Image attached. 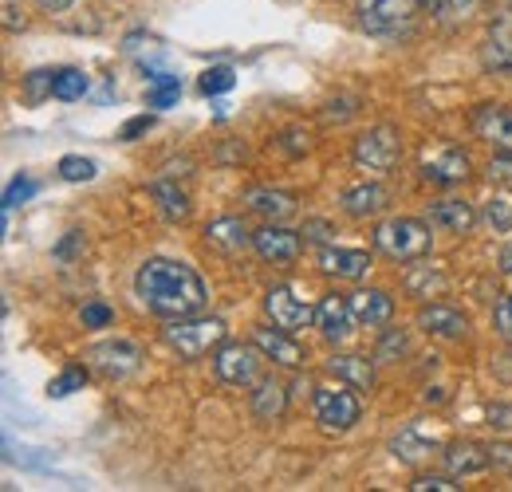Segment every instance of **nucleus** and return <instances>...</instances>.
Returning <instances> with one entry per match:
<instances>
[{
    "instance_id": "13",
    "label": "nucleus",
    "mask_w": 512,
    "mask_h": 492,
    "mask_svg": "<svg viewBox=\"0 0 512 492\" xmlns=\"http://www.w3.org/2000/svg\"><path fill=\"white\" fill-rule=\"evenodd\" d=\"M438 445H442V430H434V426H426V422H410L406 430L390 441V453H394L398 461H410V465H414V461L430 457Z\"/></svg>"
},
{
    "instance_id": "1",
    "label": "nucleus",
    "mask_w": 512,
    "mask_h": 492,
    "mask_svg": "<svg viewBox=\"0 0 512 492\" xmlns=\"http://www.w3.org/2000/svg\"><path fill=\"white\" fill-rule=\"evenodd\" d=\"M134 296L138 304L162 319H182L197 315L209 300L205 280L197 276L186 260H170V256H150L138 272H134Z\"/></svg>"
},
{
    "instance_id": "41",
    "label": "nucleus",
    "mask_w": 512,
    "mask_h": 492,
    "mask_svg": "<svg viewBox=\"0 0 512 492\" xmlns=\"http://www.w3.org/2000/svg\"><path fill=\"white\" fill-rule=\"evenodd\" d=\"M489 182H512V150H501V158L489 162Z\"/></svg>"
},
{
    "instance_id": "21",
    "label": "nucleus",
    "mask_w": 512,
    "mask_h": 492,
    "mask_svg": "<svg viewBox=\"0 0 512 492\" xmlns=\"http://www.w3.org/2000/svg\"><path fill=\"white\" fill-rule=\"evenodd\" d=\"M426 221L434 225V229H446V233H469L473 229V221H477V213L469 209V201H434L430 205V213H426Z\"/></svg>"
},
{
    "instance_id": "27",
    "label": "nucleus",
    "mask_w": 512,
    "mask_h": 492,
    "mask_svg": "<svg viewBox=\"0 0 512 492\" xmlns=\"http://www.w3.org/2000/svg\"><path fill=\"white\" fill-rule=\"evenodd\" d=\"M178 95H182V79H178V75H170V71H150V91H146V103H150V107L166 111V107L178 103Z\"/></svg>"
},
{
    "instance_id": "30",
    "label": "nucleus",
    "mask_w": 512,
    "mask_h": 492,
    "mask_svg": "<svg viewBox=\"0 0 512 492\" xmlns=\"http://www.w3.org/2000/svg\"><path fill=\"white\" fill-rule=\"evenodd\" d=\"M87 87H91V79H87L79 67H60V71H56V83H52V95L71 103V99H83Z\"/></svg>"
},
{
    "instance_id": "7",
    "label": "nucleus",
    "mask_w": 512,
    "mask_h": 492,
    "mask_svg": "<svg viewBox=\"0 0 512 492\" xmlns=\"http://www.w3.org/2000/svg\"><path fill=\"white\" fill-rule=\"evenodd\" d=\"M260 347H245V343H221L217 355H213V370L225 386H249L260 370Z\"/></svg>"
},
{
    "instance_id": "40",
    "label": "nucleus",
    "mask_w": 512,
    "mask_h": 492,
    "mask_svg": "<svg viewBox=\"0 0 512 492\" xmlns=\"http://www.w3.org/2000/svg\"><path fill=\"white\" fill-rule=\"evenodd\" d=\"M461 485H453L449 477H438V473H430V477H418L414 485H410V492H457Z\"/></svg>"
},
{
    "instance_id": "23",
    "label": "nucleus",
    "mask_w": 512,
    "mask_h": 492,
    "mask_svg": "<svg viewBox=\"0 0 512 492\" xmlns=\"http://www.w3.org/2000/svg\"><path fill=\"white\" fill-rule=\"evenodd\" d=\"M245 201H249V209H253V213L268 217V221H284V217H292V213H296L292 193H284V189H268V185L249 189V193H245Z\"/></svg>"
},
{
    "instance_id": "20",
    "label": "nucleus",
    "mask_w": 512,
    "mask_h": 492,
    "mask_svg": "<svg viewBox=\"0 0 512 492\" xmlns=\"http://www.w3.org/2000/svg\"><path fill=\"white\" fill-rule=\"evenodd\" d=\"M205 245L225 252V256H233V252H245V248L253 245V237H249V229H245L241 217H217L205 229Z\"/></svg>"
},
{
    "instance_id": "26",
    "label": "nucleus",
    "mask_w": 512,
    "mask_h": 492,
    "mask_svg": "<svg viewBox=\"0 0 512 492\" xmlns=\"http://www.w3.org/2000/svg\"><path fill=\"white\" fill-rule=\"evenodd\" d=\"M284 410H288V390L276 378H264L253 390V414L260 422H276Z\"/></svg>"
},
{
    "instance_id": "4",
    "label": "nucleus",
    "mask_w": 512,
    "mask_h": 492,
    "mask_svg": "<svg viewBox=\"0 0 512 492\" xmlns=\"http://www.w3.org/2000/svg\"><path fill=\"white\" fill-rule=\"evenodd\" d=\"M351 158H355V166L359 170H367V174H390L394 166H398V158H402V138H398V130L394 126H371L367 134H359L355 138V150H351Z\"/></svg>"
},
{
    "instance_id": "6",
    "label": "nucleus",
    "mask_w": 512,
    "mask_h": 492,
    "mask_svg": "<svg viewBox=\"0 0 512 492\" xmlns=\"http://www.w3.org/2000/svg\"><path fill=\"white\" fill-rule=\"evenodd\" d=\"M355 390V386H351ZM347 386H327V390H316V422H320L327 433H343L351 430L363 414V402L359 394H351Z\"/></svg>"
},
{
    "instance_id": "25",
    "label": "nucleus",
    "mask_w": 512,
    "mask_h": 492,
    "mask_svg": "<svg viewBox=\"0 0 512 492\" xmlns=\"http://www.w3.org/2000/svg\"><path fill=\"white\" fill-rule=\"evenodd\" d=\"M327 370H331L339 382L355 386V390H371V386H375V370H371V363H367L363 355H331V359H327Z\"/></svg>"
},
{
    "instance_id": "22",
    "label": "nucleus",
    "mask_w": 512,
    "mask_h": 492,
    "mask_svg": "<svg viewBox=\"0 0 512 492\" xmlns=\"http://www.w3.org/2000/svg\"><path fill=\"white\" fill-rule=\"evenodd\" d=\"M489 465H493V453L473 445V441H461V445L446 449V469L453 477H473V473H485Z\"/></svg>"
},
{
    "instance_id": "44",
    "label": "nucleus",
    "mask_w": 512,
    "mask_h": 492,
    "mask_svg": "<svg viewBox=\"0 0 512 492\" xmlns=\"http://www.w3.org/2000/svg\"><path fill=\"white\" fill-rule=\"evenodd\" d=\"M308 237L323 241V237H327V225H323V221H312V225H308Z\"/></svg>"
},
{
    "instance_id": "18",
    "label": "nucleus",
    "mask_w": 512,
    "mask_h": 492,
    "mask_svg": "<svg viewBox=\"0 0 512 492\" xmlns=\"http://www.w3.org/2000/svg\"><path fill=\"white\" fill-rule=\"evenodd\" d=\"M347 304L355 311L359 327H383V323H390V315H394V300L386 292H379V288H359V292L347 296Z\"/></svg>"
},
{
    "instance_id": "19",
    "label": "nucleus",
    "mask_w": 512,
    "mask_h": 492,
    "mask_svg": "<svg viewBox=\"0 0 512 492\" xmlns=\"http://www.w3.org/2000/svg\"><path fill=\"white\" fill-rule=\"evenodd\" d=\"M418 327L426 335H438V339H461L469 331V319H465V311L446 308V304H430V308L418 311Z\"/></svg>"
},
{
    "instance_id": "10",
    "label": "nucleus",
    "mask_w": 512,
    "mask_h": 492,
    "mask_svg": "<svg viewBox=\"0 0 512 492\" xmlns=\"http://www.w3.org/2000/svg\"><path fill=\"white\" fill-rule=\"evenodd\" d=\"M422 178L434 185H457L469 178V158L457 146H434L422 154Z\"/></svg>"
},
{
    "instance_id": "43",
    "label": "nucleus",
    "mask_w": 512,
    "mask_h": 492,
    "mask_svg": "<svg viewBox=\"0 0 512 492\" xmlns=\"http://www.w3.org/2000/svg\"><path fill=\"white\" fill-rule=\"evenodd\" d=\"M150 126H154V119H150V115H138V119H130V123L119 130V138H123V142H134V138H138V134H146Z\"/></svg>"
},
{
    "instance_id": "16",
    "label": "nucleus",
    "mask_w": 512,
    "mask_h": 492,
    "mask_svg": "<svg viewBox=\"0 0 512 492\" xmlns=\"http://www.w3.org/2000/svg\"><path fill=\"white\" fill-rule=\"evenodd\" d=\"M253 343L272 359V363H280V367H300L308 355H304V347L292 339V331H280V327H256Z\"/></svg>"
},
{
    "instance_id": "36",
    "label": "nucleus",
    "mask_w": 512,
    "mask_h": 492,
    "mask_svg": "<svg viewBox=\"0 0 512 492\" xmlns=\"http://www.w3.org/2000/svg\"><path fill=\"white\" fill-rule=\"evenodd\" d=\"M52 83H56V71H32L24 79V91H28V99H44V95H52Z\"/></svg>"
},
{
    "instance_id": "29",
    "label": "nucleus",
    "mask_w": 512,
    "mask_h": 492,
    "mask_svg": "<svg viewBox=\"0 0 512 492\" xmlns=\"http://www.w3.org/2000/svg\"><path fill=\"white\" fill-rule=\"evenodd\" d=\"M485 67L501 71V75H512V36L489 28V40H485Z\"/></svg>"
},
{
    "instance_id": "8",
    "label": "nucleus",
    "mask_w": 512,
    "mask_h": 492,
    "mask_svg": "<svg viewBox=\"0 0 512 492\" xmlns=\"http://www.w3.org/2000/svg\"><path fill=\"white\" fill-rule=\"evenodd\" d=\"M264 311H268L272 327H280V331H300V327L316 323V308H312V304H304L292 288H268V296H264Z\"/></svg>"
},
{
    "instance_id": "45",
    "label": "nucleus",
    "mask_w": 512,
    "mask_h": 492,
    "mask_svg": "<svg viewBox=\"0 0 512 492\" xmlns=\"http://www.w3.org/2000/svg\"><path fill=\"white\" fill-rule=\"evenodd\" d=\"M501 268H505V272H512V245L501 248Z\"/></svg>"
},
{
    "instance_id": "3",
    "label": "nucleus",
    "mask_w": 512,
    "mask_h": 492,
    "mask_svg": "<svg viewBox=\"0 0 512 492\" xmlns=\"http://www.w3.org/2000/svg\"><path fill=\"white\" fill-rule=\"evenodd\" d=\"M430 245H434L430 221H418V217H390L375 229V248L398 264H414L430 256Z\"/></svg>"
},
{
    "instance_id": "17",
    "label": "nucleus",
    "mask_w": 512,
    "mask_h": 492,
    "mask_svg": "<svg viewBox=\"0 0 512 492\" xmlns=\"http://www.w3.org/2000/svg\"><path fill=\"white\" fill-rule=\"evenodd\" d=\"M320 268L327 276H339V280H359L371 272V252L363 248H339V245H327L320 252Z\"/></svg>"
},
{
    "instance_id": "28",
    "label": "nucleus",
    "mask_w": 512,
    "mask_h": 492,
    "mask_svg": "<svg viewBox=\"0 0 512 492\" xmlns=\"http://www.w3.org/2000/svg\"><path fill=\"white\" fill-rule=\"evenodd\" d=\"M154 197H158L166 221H186L190 217V197H186V189H178L174 182H158L154 185Z\"/></svg>"
},
{
    "instance_id": "11",
    "label": "nucleus",
    "mask_w": 512,
    "mask_h": 492,
    "mask_svg": "<svg viewBox=\"0 0 512 492\" xmlns=\"http://www.w3.org/2000/svg\"><path fill=\"white\" fill-rule=\"evenodd\" d=\"M87 359L103 370L107 378H127V374H134L138 363H142V351H138V343H130V339H111V343L91 347Z\"/></svg>"
},
{
    "instance_id": "35",
    "label": "nucleus",
    "mask_w": 512,
    "mask_h": 492,
    "mask_svg": "<svg viewBox=\"0 0 512 492\" xmlns=\"http://www.w3.org/2000/svg\"><path fill=\"white\" fill-rule=\"evenodd\" d=\"M79 319H83V327H111L115 311L107 308V304H99V300H91V304H83Z\"/></svg>"
},
{
    "instance_id": "33",
    "label": "nucleus",
    "mask_w": 512,
    "mask_h": 492,
    "mask_svg": "<svg viewBox=\"0 0 512 492\" xmlns=\"http://www.w3.org/2000/svg\"><path fill=\"white\" fill-rule=\"evenodd\" d=\"M56 170H60L64 182H91V178H95V162L83 158V154H67V158H60Z\"/></svg>"
},
{
    "instance_id": "9",
    "label": "nucleus",
    "mask_w": 512,
    "mask_h": 492,
    "mask_svg": "<svg viewBox=\"0 0 512 492\" xmlns=\"http://www.w3.org/2000/svg\"><path fill=\"white\" fill-rule=\"evenodd\" d=\"M253 248L260 252V260H268V264H276V268H288V264H296L304 241H300V233H292V229L268 221L260 233H253Z\"/></svg>"
},
{
    "instance_id": "39",
    "label": "nucleus",
    "mask_w": 512,
    "mask_h": 492,
    "mask_svg": "<svg viewBox=\"0 0 512 492\" xmlns=\"http://www.w3.org/2000/svg\"><path fill=\"white\" fill-rule=\"evenodd\" d=\"M422 4H426L430 12H438V16H453V12L461 16V12H469V8H477L481 0H422Z\"/></svg>"
},
{
    "instance_id": "24",
    "label": "nucleus",
    "mask_w": 512,
    "mask_h": 492,
    "mask_svg": "<svg viewBox=\"0 0 512 492\" xmlns=\"http://www.w3.org/2000/svg\"><path fill=\"white\" fill-rule=\"evenodd\" d=\"M449 288V276L438 268V264H414L406 272V292L414 300H430V296H446Z\"/></svg>"
},
{
    "instance_id": "31",
    "label": "nucleus",
    "mask_w": 512,
    "mask_h": 492,
    "mask_svg": "<svg viewBox=\"0 0 512 492\" xmlns=\"http://www.w3.org/2000/svg\"><path fill=\"white\" fill-rule=\"evenodd\" d=\"M233 83H237V71H233V67H225V63L205 67V71H201V79H197L201 95H225V91H233Z\"/></svg>"
},
{
    "instance_id": "42",
    "label": "nucleus",
    "mask_w": 512,
    "mask_h": 492,
    "mask_svg": "<svg viewBox=\"0 0 512 492\" xmlns=\"http://www.w3.org/2000/svg\"><path fill=\"white\" fill-rule=\"evenodd\" d=\"M493 315H497V331H501L505 339H512V296H505V300L497 304V311H493Z\"/></svg>"
},
{
    "instance_id": "46",
    "label": "nucleus",
    "mask_w": 512,
    "mask_h": 492,
    "mask_svg": "<svg viewBox=\"0 0 512 492\" xmlns=\"http://www.w3.org/2000/svg\"><path fill=\"white\" fill-rule=\"evenodd\" d=\"M67 4H71V0H40V8H52V12H60Z\"/></svg>"
},
{
    "instance_id": "32",
    "label": "nucleus",
    "mask_w": 512,
    "mask_h": 492,
    "mask_svg": "<svg viewBox=\"0 0 512 492\" xmlns=\"http://www.w3.org/2000/svg\"><path fill=\"white\" fill-rule=\"evenodd\" d=\"M398 355H410V335H406V331H398V327H390L383 339H379L375 359H379V363H394Z\"/></svg>"
},
{
    "instance_id": "37",
    "label": "nucleus",
    "mask_w": 512,
    "mask_h": 492,
    "mask_svg": "<svg viewBox=\"0 0 512 492\" xmlns=\"http://www.w3.org/2000/svg\"><path fill=\"white\" fill-rule=\"evenodd\" d=\"M32 193H36V182H32V178H12V185L4 189V209H12V205H24Z\"/></svg>"
},
{
    "instance_id": "2",
    "label": "nucleus",
    "mask_w": 512,
    "mask_h": 492,
    "mask_svg": "<svg viewBox=\"0 0 512 492\" xmlns=\"http://www.w3.org/2000/svg\"><path fill=\"white\" fill-rule=\"evenodd\" d=\"M225 335H229V327L217 315H182V319H166V327H162L166 347H174L182 359H201V355L217 351L225 343Z\"/></svg>"
},
{
    "instance_id": "14",
    "label": "nucleus",
    "mask_w": 512,
    "mask_h": 492,
    "mask_svg": "<svg viewBox=\"0 0 512 492\" xmlns=\"http://www.w3.org/2000/svg\"><path fill=\"white\" fill-rule=\"evenodd\" d=\"M355 311L351 304L343 300V296H323L320 308H316V327L323 331V339L327 343H343V339H351V331H355Z\"/></svg>"
},
{
    "instance_id": "38",
    "label": "nucleus",
    "mask_w": 512,
    "mask_h": 492,
    "mask_svg": "<svg viewBox=\"0 0 512 492\" xmlns=\"http://www.w3.org/2000/svg\"><path fill=\"white\" fill-rule=\"evenodd\" d=\"M485 217H489V221H493L501 233H512V201H509V197H501V201H489Z\"/></svg>"
},
{
    "instance_id": "5",
    "label": "nucleus",
    "mask_w": 512,
    "mask_h": 492,
    "mask_svg": "<svg viewBox=\"0 0 512 492\" xmlns=\"http://www.w3.org/2000/svg\"><path fill=\"white\" fill-rule=\"evenodd\" d=\"M355 16H359V28L371 36H398L414 20V0H359Z\"/></svg>"
},
{
    "instance_id": "34",
    "label": "nucleus",
    "mask_w": 512,
    "mask_h": 492,
    "mask_svg": "<svg viewBox=\"0 0 512 492\" xmlns=\"http://www.w3.org/2000/svg\"><path fill=\"white\" fill-rule=\"evenodd\" d=\"M83 382H87V370L83 367H67L52 386H48V394L52 398H67V394H75V390H83Z\"/></svg>"
},
{
    "instance_id": "12",
    "label": "nucleus",
    "mask_w": 512,
    "mask_h": 492,
    "mask_svg": "<svg viewBox=\"0 0 512 492\" xmlns=\"http://www.w3.org/2000/svg\"><path fill=\"white\" fill-rule=\"evenodd\" d=\"M473 130H477V138L493 142L497 150H512V107H505V103H481L473 111Z\"/></svg>"
},
{
    "instance_id": "15",
    "label": "nucleus",
    "mask_w": 512,
    "mask_h": 492,
    "mask_svg": "<svg viewBox=\"0 0 512 492\" xmlns=\"http://www.w3.org/2000/svg\"><path fill=\"white\" fill-rule=\"evenodd\" d=\"M339 205H343V213H347V217L367 221V217H379L386 205H390V193H386V185H379V182H363V185L343 189Z\"/></svg>"
}]
</instances>
